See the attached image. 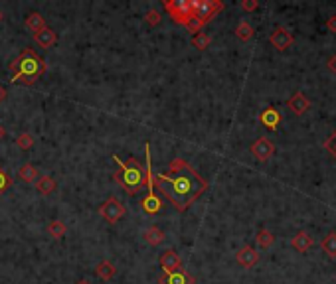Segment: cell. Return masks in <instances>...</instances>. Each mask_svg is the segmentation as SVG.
Returning a JSON list of instances; mask_svg holds the SVG:
<instances>
[{
	"mask_svg": "<svg viewBox=\"0 0 336 284\" xmlns=\"http://www.w3.org/2000/svg\"><path fill=\"white\" fill-rule=\"evenodd\" d=\"M12 186V179H10V176L0 168V194L4 192V190H8Z\"/></svg>",
	"mask_w": 336,
	"mask_h": 284,
	"instance_id": "obj_29",
	"label": "cell"
},
{
	"mask_svg": "<svg viewBox=\"0 0 336 284\" xmlns=\"http://www.w3.org/2000/svg\"><path fill=\"white\" fill-rule=\"evenodd\" d=\"M34 42L40 45V47H44V49H50V47H54L56 42H58V34L46 26V28H42L40 32L34 34Z\"/></svg>",
	"mask_w": 336,
	"mask_h": 284,
	"instance_id": "obj_15",
	"label": "cell"
},
{
	"mask_svg": "<svg viewBox=\"0 0 336 284\" xmlns=\"http://www.w3.org/2000/svg\"><path fill=\"white\" fill-rule=\"evenodd\" d=\"M65 223L60 221V219H56V221H52V223L47 225V233H50V237H54V239H61L63 235H65Z\"/></svg>",
	"mask_w": 336,
	"mask_h": 284,
	"instance_id": "obj_24",
	"label": "cell"
},
{
	"mask_svg": "<svg viewBox=\"0 0 336 284\" xmlns=\"http://www.w3.org/2000/svg\"><path fill=\"white\" fill-rule=\"evenodd\" d=\"M255 239H257V245H259L261 249H269L273 245V241H275V235L271 231H267V229H261Z\"/></svg>",
	"mask_w": 336,
	"mask_h": 284,
	"instance_id": "obj_26",
	"label": "cell"
},
{
	"mask_svg": "<svg viewBox=\"0 0 336 284\" xmlns=\"http://www.w3.org/2000/svg\"><path fill=\"white\" fill-rule=\"evenodd\" d=\"M158 282L160 284H194V276L192 274H188L184 269L176 270V272H170V274H162L160 278H158Z\"/></svg>",
	"mask_w": 336,
	"mask_h": 284,
	"instance_id": "obj_13",
	"label": "cell"
},
{
	"mask_svg": "<svg viewBox=\"0 0 336 284\" xmlns=\"http://www.w3.org/2000/svg\"><path fill=\"white\" fill-rule=\"evenodd\" d=\"M321 247H322V251L328 254L330 259H336V233H334V231L322 237Z\"/></svg>",
	"mask_w": 336,
	"mask_h": 284,
	"instance_id": "obj_22",
	"label": "cell"
},
{
	"mask_svg": "<svg viewBox=\"0 0 336 284\" xmlns=\"http://www.w3.org/2000/svg\"><path fill=\"white\" fill-rule=\"evenodd\" d=\"M261 124L265 126V128H269V131H275L277 126L281 124V120H283V117H281V113L277 111L275 107H267L263 113H261Z\"/></svg>",
	"mask_w": 336,
	"mask_h": 284,
	"instance_id": "obj_14",
	"label": "cell"
},
{
	"mask_svg": "<svg viewBox=\"0 0 336 284\" xmlns=\"http://www.w3.org/2000/svg\"><path fill=\"white\" fill-rule=\"evenodd\" d=\"M326 28H328V32H334L336 34V16H330L326 20Z\"/></svg>",
	"mask_w": 336,
	"mask_h": 284,
	"instance_id": "obj_32",
	"label": "cell"
},
{
	"mask_svg": "<svg viewBox=\"0 0 336 284\" xmlns=\"http://www.w3.org/2000/svg\"><path fill=\"white\" fill-rule=\"evenodd\" d=\"M235 261H237L244 269H251V267H255V265H257V261H259V253H257L253 247L245 245V247H242V249L235 253Z\"/></svg>",
	"mask_w": 336,
	"mask_h": 284,
	"instance_id": "obj_11",
	"label": "cell"
},
{
	"mask_svg": "<svg viewBox=\"0 0 336 284\" xmlns=\"http://www.w3.org/2000/svg\"><path fill=\"white\" fill-rule=\"evenodd\" d=\"M145 154H147V170L138 164V160H121V156L113 154V162L119 166V170L113 174V179L121 186L129 195H137L138 192L147 190L149 182L153 179V168H151V144H145Z\"/></svg>",
	"mask_w": 336,
	"mask_h": 284,
	"instance_id": "obj_2",
	"label": "cell"
},
{
	"mask_svg": "<svg viewBox=\"0 0 336 284\" xmlns=\"http://www.w3.org/2000/svg\"><path fill=\"white\" fill-rule=\"evenodd\" d=\"M2 18H4V14H2V12H0V22H2Z\"/></svg>",
	"mask_w": 336,
	"mask_h": 284,
	"instance_id": "obj_37",
	"label": "cell"
},
{
	"mask_svg": "<svg viewBox=\"0 0 336 284\" xmlns=\"http://www.w3.org/2000/svg\"><path fill=\"white\" fill-rule=\"evenodd\" d=\"M40 178L38 176V168L32 164H24L22 168H18V179H22V182H36V179Z\"/></svg>",
	"mask_w": 336,
	"mask_h": 284,
	"instance_id": "obj_21",
	"label": "cell"
},
{
	"mask_svg": "<svg viewBox=\"0 0 336 284\" xmlns=\"http://www.w3.org/2000/svg\"><path fill=\"white\" fill-rule=\"evenodd\" d=\"M326 67H328L332 73H336V56H330V58L326 60Z\"/></svg>",
	"mask_w": 336,
	"mask_h": 284,
	"instance_id": "obj_33",
	"label": "cell"
},
{
	"mask_svg": "<svg viewBox=\"0 0 336 284\" xmlns=\"http://www.w3.org/2000/svg\"><path fill=\"white\" fill-rule=\"evenodd\" d=\"M196 2H198V0H166V2H164V10H166L168 16H170L176 24L188 26V24L194 20Z\"/></svg>",
	"mask_w": 336,
	"mask_h": 284,
	"instance_id": "obj_4",
	"label": "cell"
},
{
	"mask_svg": "<svg viewBox=\"0 0 336 284\" xmlns=\"http://www.w3.org/2000/svg\"><path fill=\"white\" fill-rule=\"evenodd\" d=\"M269 42L271 45L279 49V51H285L291 44H293V36H291V32L287 28H283V26H277L275 30L271 32V38H269Z\"/></svg>",
	"mask_w": 336,
	"mask_h": 284,
	"instance_id": "obj_9",
	"label": "cell"
},
{
	"mask_svg": "<svg viewBox=\"0 0 336 284\" xmlns=\"http://www.w3.org/2000/svg\"><path fill=\"white\" fill-rule=\"evenodd\" d=\"M212 44V38L208 36V34H204V32H198L194 38H192V45L198 49V51H204L206 47H210Z\"/></svg>",
	"mask_w": 336,
	"mask_h": 284,
	"instance_id": "obj_25",
	"label": "cell"
},
{
	"mask_svg": "<svg viewBox=\"0 0 336 284\" xmlns=\"http://www.w3.org/2000/svg\"><path fill=\"white\" fill-rule=\"evenodd\" d=\"M253 26L249 24V22H239L237 24V28H235V36L242 40V42H249L251 38H253Z\"/></svg>",
	"mask_w": 336,
	"mask_h": 284,
	"instance_id": "obj_23",
	"label": "cell"
},
{
	"mask_svg": "<svg viewBox=\"0 0 336 284\" xmlns=\"http://www.w3.org/2000/svg\"><path fill=\"white\" fill-rule=\"evenodd\" d=\"M4 99H6V89L0 85V103H4Z\"/></svg>",
	"mask_w": 336,
	"mask_h": 284,
	"instance_id": "obj_34",
	"label": "cell"
},
{
	"mask_svg": "<svg viewBox=\"0 0 336 284\" xmlns=\"http://www.w3.org/2000/svg\"><path fill=\"white\" fill-rule=\"evenodd\" d=\"M153 184L154 190L166 195L176 211H186L208 190V182L184 158H174L164 174H153Z\"/></svg>",
	"mask_w": 336,
	"mask_h": 284,
	"instance_id": "obj_1",
	"label": "cell"
},
{
	"mask_svg": "<svg viewBox=\"0 0 336 284\" xmlns=\"http://www.w3.org/2000/svg\"><path fill=\"white\" fill-rule=\"evenodd\" d=\"M257 8H259V2L257 0H244L242 2V10H245V12H253Z\"/></svg>",
	"mask_w": 336,
	"mask_h": 284,
	"instance_id": "obj_31",
	"label": "cell"
},
{
	"mask_svg": "<svg viewBox=\"0 0 336 284\" xmlns=\"http://www.w3.org/2000/svg\"><path fill=\"white\" fill-rule=\"evenodd\" d=\"M140 205H142V211L149 213V215H154V213H158V211L162 210V199L156 195L153 179H151L149 186H147V195H145V199H142Z\"/></svg>",
	"mask_w": 336,
	"mask_h": 284,
	"instance_id": "obj_8",
	"label": "cell"
},
{
	"mask_svg": "<svg viewBox=\"0 0 336 284\" xmlns=\"http://www.w3.org/2000/svg\"><path fill=\"white\" fill-rule=\"evenodd\" d=\"M47 63L46 60L36 54L34 49H24L12 63H10V71H12V83H24V85H34L38 79H42V75L46 73Z\"/></svg>",
	"mask_w": 336,
	"mask_h": 284,
	"instance_id": "obj_3",
	"label": "cell"
},
{
	"mask_svg": "<svg viewBox=\"0 0 336 284\" xmlns=\"http://www.w3.org/2000/svg\"><path fill=\"white\" fill-rule=\"evenodd\" d=\"M97 211H99V215H101L107 223H117V221H121L123 217H125V213H127L125 205H123L117 197H109V199H105V201L99 205V210Z\"/></svg>",
	"mask_w": 336,
	"mask_h": 284,
	"instance_id": "obj_6",
	"label": "cell"
},
{
	"mask_svg": "<svg viewBox=\"0 0 336 284\" xmlns=\"http://www.w3.org/2000/svg\"><path fill=\"white\" fill-rule=\"evenodd\" d=\"M56 188H58V184H56V179L52 178V176H40V178L36 179V190L42 195L52 194Z\"/></svg>",
	"mask_w": 336,
	"mask_h": 284,
	"instance_id": "obj_19",
	"label": "cell"
},
{
	"mask_svg": "<svg viewBox=\"0 0 336 284\" xmlns=\"http://www.w3.org/2000/svg\"><path fill=\"white\" fill-rule=\"evenodd\" d=\"M4 136H6V131H4V126H2V124H0V140H2V138H4Z\"/></svg>",
	"mask_w": 336,
	"mask_h": 284,
	"instance_id": "obj_35",
	"label": "cell"
},
{
	"mask_svg": "<svg viewBox=\"0 0 336 284\" xmlns=\"http://www.w3.org/2000/svg\"><path fill=\"white\" fill-rule=\"evenodd\" d=\"M76 284H91L89 280H79V282H76Z\"/></svg>",
	"mask_w": 336,
	"mask_h": 284,
	"instance_id": "obj_36",
	"label": "cell"
},
{
	"mask_svg": "<svg viewBox=\"0 0 336 284\" xmlns=\"http://www.w3.org/2000/svg\"><path fill=\"white\" fill-rule=\"evenodd\" d=\"M160 269L164 274H170V272H176V270L182 269V259L178 256L176 251H172V249H168L162 253L160 256Z\"/></svg>",
	"mask_w": 336,
	"mask_h": 284,
	"instance_id": "obj_10",
	"label": "cell"
},
{
	"mask_svg": "<svg viewBox=\"0 0 336 284\" xmlns=\"http://www.w3.org/2000/svg\"><path fill=\"white\" fill-rule=\"evenodd\" d=\"M24 26H26V30L30 32H40L42 28H46V22H44V16L40 14V12H30V14L26 16V22H24Z\"/></svg>",
	"mask_w": 336,
	"mask_h": 284,
	"instance_id": "obj_18",
	"label": "cell"
},
{
	"mask_svg": "<svg viewBox=\"0 0 336 284\" xmlns=\"http://www.w3.org/2000/svg\"><path fill=\"white\" fill-rule=\"evenodd\" d=\"M160 20H162V16H160V12L158 10H149L147 12V16H145V22L149 24V26H158L160 24Z\"/></svg>",
	"mask_w": 336,
	"mask_h": 284,
	"instance_id": "obj_28",
	"label": "cell"
},
{
	"mask_svg": "<svg viewBox=\"0 0 336 284\" xmlns=\"http://www.w3.org/2000/svg\"><path fill=\"white\" fill-rule=\"evenodd\" d=\"M313 245H315V241H313V237H310L306 231H299V233H295V235H293V239H291V247H293L297 253H306Z\"/></svg>",
	"mask_w": 336,
	"mask_h": 284,
	"instance_id": "obj_16",
	"label": "cell"
},
{
	"mask_svg": "<svg viewBox=\"0 0 336 284\" xmlns=\"http://www.w3.org/2000/svg\"><path fill=\"white\" fill-rule=\"evenodd\" d=\"M287 107H289V111H293V115L301 117V115H305L306 111L310 109V101L306 99L303 93H293L289 97V101H287Z\"/></svg>",
	"mask_w": 336,
	"mask_h": 284,
	"instance_id": "obj_12",
	"label": "cell"
},
{
	"mask_svg": "<svg viewBox=\"0 0 336 284\" xmlns=\"http://www.w3.org/2000/svg\"><path fill=\"white\" fill-rule=\"evenodd\" d=\"M222 10H224V2H220V0H198V2H196L194 18L204 26V24H208L210 20H214Z\"/></svg>",
	"mask_w": 336,
	"mask_h": 284,
	"instance_id": "obj_5",
	"label": "cell"
},
{
	"mask_svg": "<svg viewBox=\"0 0 336 284\" xmlns=\"http://www.w3.org/2000/svg\"><path fill=\"white\" fill-rule=\"evenodd\" d=\"M142 239L145 243H149V245H158V243H162L164 241V231H160L158 227H149L145 233H142Z\"/></svg>",
	"mask_w": 336,
	"mask_h": 284,
	"instance_id": "obj_20",
	"label": "cell"
},
{
	"mask_svg": "<svg viewBox=\"0 0 336 284\" xmlns=\"http://www.w3.org/2000/svg\"><path fill=\"white\" fill-rule=\"evenodd\" d=\"M251 154H253V158H257L259 162H267L273 154H275V146H273V142L269 140V138H265V136H261L257 138L253 144H251Z\"/></svg>",
	"mask_w": 336,
	"mask_h": 284,
	"instance_id": "obj_7",
	"label": "cell"
},
{
	"mask_svg": "<svg viewBox=\"0 0 336 284\" xmlns=\"http://www.w3.org/2000/svg\"><path fill=\"white\" fill-rule=\"evenodd\" d=\"M324 148L328 150V154H330V156H334V158H336V131L330 136H328V140H326Z\"/></svg>",
	"mask_w": 336,
	"mask_h": 284,
	"instance_id": "obj_30",
	"label": "cell"
},
{
	"mask_svg": "<svg viewBox=\"0 0 336 284\" xmlns=\"http://www.w3.org/2000/svg\"><path fill=\"white\" fill-rule=\"evenodd\" d=\"M95 274H97V278H101V280H111L115 274H117V269H115V265L111 263V261H101L97 267H95Z\"/></svg>",
	"mask_w": 336,
	"mask_h": 284,
	"instance_id": "obj_17",
	"label": "cell"
},
{
	"mask_svg": "<svg viewBox=\"0 0 336 284\" xmlns=\"http://www.w3.org/2000/svg\"><path fill=\"white\" fill-rule=\"evenodd\" d=\"M34 136L30 135V133H24V135H20L18 138H16V146L20 150H28V148H32L34 146Z\"/></svg>",
	"mask_w": 336,
	"mask_h": 284,
	"instance_id": "obj_27",
	"label": "cell"
}]
</instances>
